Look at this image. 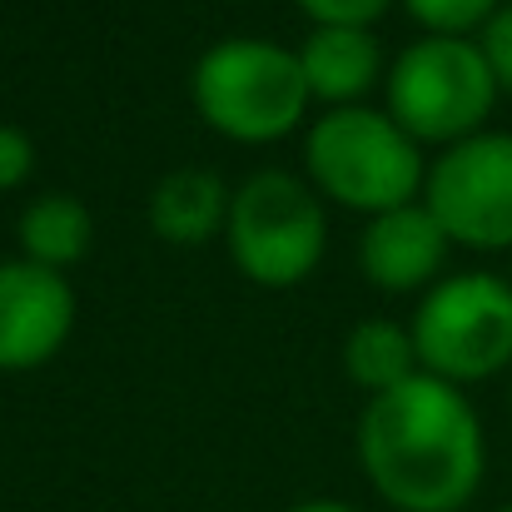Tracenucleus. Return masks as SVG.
<instances>
[{"label":"nucleus","mask_w":512,"mask_h":512,"mask_svg":"<svg viewBox=\"0 0 512 512\" xmlns=\"http://www.w3.org/2000/svg\"><path fill=\"white\" fill-rule=\"evenodd\" d=\"M358 468L393 512H463L488 473L483 418L463 388L413 373L393 393L368 398Z\"/></svg>","instance_id":"f257e3e1"},{"label":"nucleus","mask_w":512,"mask_h":512,"mask_svg":"<svg viewBox=\"0 0 512 512\" xmlns=\"http://www.w3.org/2000/svg\"><path fill=\"white\" fill-rule=\"evenodd\" d=\"M189 95L204 125L234 145H274L294 135L314 105L299 50H284L264 35H229L209 45L194 60Z\"/></svg>","instance_id":"f03ea898"},{"label":"nucleus","mask_w":512,"mask_h":512,"mask_svg":"<svg viewBox=\"0 0 512 512\" xmlns=\"http://www.w3.org/2000/svg\"><path fill=\"white\" fill-rule=\"evenodd\" d=\"M304 170L324 199L368 219L413 204L428 179L418 140L403 135L393 115L373 105L324 110L304 135Z\"/></svg>","instance_id":"7ed1b4c3"},{"label":"nucleus","mask_w":512,"mask_h":512,"mask_svg":"<svg viewBox=\"0 0 512 512\" xmlns=\"http://www.w3.org/2000/svg\"><path fill=\"white\" fill-rule=\"evenodd\" d=\"M498 80L468 35H423L413 40L383 80V110L403 135L418 145H458L468 135H483L493 105H498Z\"/></svg>","instance_id":"20e7f679"},{"label":"nucleus","mask_w":512,"mask_h":512,"mask_svg":"<svg viewBox=\"0 0 512 512\" xmlns=\"http://www.w3.org/2000/svg\"><path fill=\"white\" fill-rule=\"evenodd\" d=\"M224 244H229L234 269L249 284L259 289L304 284L329 249V219H324L319 189L284 170L249 174L229 194Z\"/></svg>","instance_id":"39448f33"},{"label":"nucleus","mask_w":512,"mask_h":512,"mask_svg":"<svg viewBox=\"0 0 512 512\" xmlns=\"http://www.w3.org/2000/svg\"><path fill=\"white\" fill-rule=\"evenodd\" d=\"M418 368L463 388L512 368V284L503 274L468 269L438 279L413 309Z\"/></svg>","instance_id":"423d86ee"},{"label":"nucleus","mask_w":512,"mask_h":512,"mask_svg":"<svg viewBox=\"0 0 512 512\" xmlns=\"http://www.w3.org/2000/svg\"><path fill=\"white\" fill-rule=\"evenodd\" d=\"M423 204L448 244L512 249V135L483 130L448 145L423 179Z\"/></svg>","instance_id":"0eeeda50"},{"label":"nucleus","mask_w":512,"mask_h":512,"mask_svg":"<svg viewBox=\"0 0 512 512\" xmlns=\"http://www.w3.org/2000/svg\"><path fill=\"white\" fill-rule=\"evenodd\" d=\"M75 329V289L60 269L5 259L0 264V373H25L55 358Z\"/></svg>","instance_id":"6e6552de"},{"label":"nucleus","mask_w":512,"mask_h":512,"mask_svg":"<svg viewBox=\"0 0 512 512\" xmlns=\"http://www.w3.org/2000/svg\"><path fill=\"white\" fill-rule=\"evenodd\" d=\"M448 234L428 214V204H403L388 214H373L358 234V269L383 294H428L448 259Z\"/></svg>","instance_id":"1a4fd4ad"},{"label":"nucleus","mask_w":512,"mask_h":512,"mask_svg":"<svg viewBox=\"0 0 512 512\" xmlns=\"http://www.w3.org/2000/svg\"><path fill=\"white\" fill-rule=\"evenodd\" d=\"M299 70H304V85H309V95L319 105L348 110V105H363V95L378 85V75H383V45H378L373 30L319 25L299 45Z\"/></svg>","instance_id":"9d476101"},{"label":"nucleus","mask_w":512,"mask_h":512,"mask_svg":"<svg viewBox=\"0 0 512 512\" xmlns=\"http://www.w3.org/2000/svg\"><path fill=\"white\" fill-rule=\"evenodd\" d=\"M229 194L224 179L214 170H174L150 189V229L174 244V249H194L214 234H224L229 219Z\"/></svg>","instance_id":"9b49d317"},{"label":"nucleus","mask_w":512,"mask_h":512,"mask_svg":"<svg viewBox=\"0 0 512 512\" xmlns=\"http://www.w3.org/2000/svg\"><path fill=\"white\" fill-rule=\"evenodd\" d=\"M343 373L368 398L393 393L398 383H408L413 373H423L408 324H398V319H358L348 329V339H343Z\"/></svg>","instance_id":"f8f14e48"},{"label":"nucleus","mask_w":512,"mask_h":512,"mask_svg":"<svg viewBox=\"0 0 512 512\" xmlns=\"http://www.w3.org/2000/svg\"><path fill=\"white\" fill-rule=\"evenodd\" d=\"M15 234H20V249H25L20 259L65 274L70 264H80V259L90 254L95 224H90L85 199H75V194H35V199L25 204Z\"/></svg>","instance_id":"ddd939ff"},{"label":"nucleus","mask_w":512,"mask_h":512,"mask_svg":"<svg viewBox=\"0 0 512 512\" xmlns=\"http://www.w3.org/2000/svg\"><path fill=\"white\" fill-rule=\"evenodd\" d=\"M403 10L428 35H473L503 10V0H403Z\"/></svg>","instance_id":"4468645a"},{"label":"nucleus","mask_w":512,"mask_h":512,"mask_svg":"<svg viewBox=\"0 0 512 512\" xmlns=\"http://www.w3.org/2000/svg\"><path fill=\"white\" fill-rule=\"evenodd\" d=\"M309 20H314V30L319 25H353V30H373L388 10H393V0H294Z\"/></svg>","instance_id":"2eb2a0df"},{"label":"nucleus","mask_w":512,"mask_h":512,"mask_svg":"<svg viewBox=\"0 0 512 512\" xmlns=\"http://www.w3.org/2000/svg\"><path fill=\"white\" fill-rule=\"evenodd\" d=\"M478 50H483V60H488L498 90L512 95V5H503V10L478 30Z\"/></svg>","instance_id":"dca6fc26"},{"label":"nucleus","mask_w":512,"mask_h":512,"mask_svg":"<svg viewBox=\"0 0 512 512\" xmlns=\"http://www.w3.org/2000/svg\"><path fill=\"white\" fill-rule=\"evenodd\" d=\"M35 170V140L20 125H0V194L20 189Z\"/></svg>","instance_id":"f3484780"},{"label":"nucleus","mask_w":512,"mask_h":512,"mask_svg":"<svg viewBox=\"0 0 512 512\" xmlns=\"http://www.w3.org/2000/svg\"><path fill=\"white\" fill-rule=\"evenodd\" d=\"M284 512H363V508H353L343 498H304V503H294V508H284Z\"/></svg>","instance_id":"a211bd4d"},{"label":"nucleus","mask_w":512,"mask_h":512,"mask_svg":"<svg viewBox=\"0 0 512 512\" xmlns=\"http://www.w3.org/2000/svg\"><path fill=\"white\" fill-rule=\"evenodd\" d=\"M498 512H512V503H508V508H498Z\"/></svg>","instance_id":"6ab92c4d"}]
</instances>
